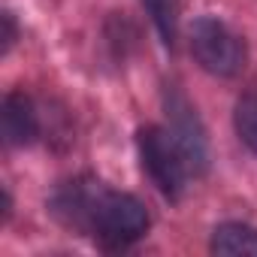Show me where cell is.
<instances>
[{
    "label": "cell",
    "instance_id": "1",
    "mask_svg": "<svg viewBox=\"0 0 257 257\" xmlns=\"http://www.w3.org/2000/svg\"><path fill=\"white\" fill-rule=\"evenodd\" d=\"M49 212L70 230L94 236L103 248H127L149 233V212L134 194L106 188L97 179H70L52 200Z\"/></svg>",
    "mask_w": 257,
    "mask_h": 257
},
{
    "label": "cell",
    "instance_id": "2",
    "mask_svg": "<svg viewBox=\"0 0 257 257\" xmlns=\"http://www.w3.org/2000/svg\"><path fill=\"white\" fill-rule=\"evenodd\" d=\"M191 52H194L197 64L218 79L239 76L248 61L245 43L224 22H218L212 16H203L191 25Z\"/></svg>",
    "mask_w": 257,
    "mask_h": 257
},
{
    "label": "cell",
    "instance_id": "3",
    "mask_svg": "<svg viewBox=\"0 0 257 257\" xmlns=\"http://www.w3.org/2000/svg\"><path fill=\"white\" fill-rule=\"evenodd\" d=\"M164 109L170 118V137L188 167V176H194V179L206 176L209 173V140H206V127H203L197 109L176 85L164 88Z\"/></svg>",
    "mask_w": 257,
    "mask_h": 257
},
{
    "label": "cell",
    "instance_id": "4",
    "mask_svg": "<svg viewBox=\"0 0 257 257\" xmlns=\"http://www.w3.org/2000/svg\"><path fill=\"white\" fill-rule=\"evenodd\" d=\"M137 146H140V158L143 167L149 173V179L158 185V191L167 200H179L188 182V167L170 137V131H161V127L149 124L137 134Z\"/></svg>",
    "mask_w": 257,
    "mask_h": 257
},
{
    "label": "cell",
    "instance_id": "5",
    "mask_svg": "<svg viewBox=\"0 0 257 257\" xmlns=\"http://www.w3.org/2000/svg\"><path fill=\"white\" fill-rule=\"evenodd\" d=\"M0 121H4V140L13 149H25L37 140L40 134V118L34 109V100L25 91H10L4 97V112H0Z\"/></svg>",
    "mask_w": 257,
    "mask_h": 257
},
{
    "label": "cell",
    "instance_id": "6",
    "mask_svg": "<svg viewBox=\"0 0 257 257\" xmlns=\"http://www.w3.org/2000/svg\"><path fill=\"white\" fill-rule=\"evenodd\" d=\"M212 251L215 254H254L257 257V227L227 221L218 224L212 233Z\"/></svg>",
    "mask_w": 257,
    "mask_h": 257
},
{
    "label": "cell",
    "instance_id": "7",
    "mask_svg": "<svg viewBox=\"0 0 257 257\" xmlns=\"http://www.w3.org/2000/svg\"><path fill=\"white\" fill-rule=\"evenodd\" d=\"M143 7L161 37V43L167 49H176V37H179V10L176 0H143Z\"/></svg>",
    "mask_w": 257,
    "mask_h": 257
},
{
    "label": "cell",
    "instance_id": "8",
    "mask_svg": "<svg viewBox=\"0 0 257 257\" xmlns=\"http://www.w3.org/2000/svg\"><path fill=\"white\" fill-rule=\"evenodd\" d=\"M233 127H236L242 146H248V149L257 155V94H242V97L236 100Z\"/></svg>",
    "mask_w": 257,
    "mask_h": 257
},
{
    "label": "cell",
    "instance_id": "9",
    "mask_svg": "<svg viewBox=\"0 0 257 257\" xmlns=\"http://www.w3.org/2000/svg\"><path fill=\"white\" fill-rule=\"evenodd\" d=\"M0 22H4V55H7L16 46V40H19V25H16V16L10 10L0 16Z\"/></svg>",
    "mask_w": 257,
    "mask_h": 257
}]
</instances>
